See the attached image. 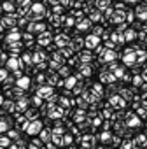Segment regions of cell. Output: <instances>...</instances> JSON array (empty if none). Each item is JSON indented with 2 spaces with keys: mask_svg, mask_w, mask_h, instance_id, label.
I'll return each mask as SVG.
<instances>
[{
  "mask_svg": "<svg viewBox=\"0 0 147 149\" xmlns=\"http://www.w3.org/2000/svg\"><path fill=\"white\" fill-rule=\"evenodd\" d=\"M40 130H42V121H39V119H32L30 125H28V128H26V133L32 135V137H35V135L40 133Z\"/></svg>",
  "mask_w": 147,
  "mask_h": 149,
  "instance_id": "obj_1",
  "label": "cell"
},
{
  "mask_svg": "<svg viewBox=\"0 0 147 149\" xmlns=\"http://www.w3.org/2000/svg\"><path fill=\"white\" fill-rule=\"evenodd\" d=\"M37 95H40L42 98H51V97L54 95V90H53L51 84H47V86H40V88H37Z\"/></svg>",
  "mask_w": 147,
  "mask_h": 149,
  "instance_id": "obj_2",
  "label": "cell"
},
{
  "mask_svg": "<svg viewBox=\"0 0 147 149\" xmlns=\"http://www.w3.org/2000/svg\"><path fill=\"white\" fill-rule=\"evenodd\" d=\"M37 40H39L40 46H47V44L53 42L54 39H53V33H51V32H46V30H44V32H40V35H39Z\"/></svg>",
  "mask_w": 147,
  "mask_h": 149,
  "instance_id": "obj_3",
  "label": "cell"
},
{
  "mask_svg": "<svg viewBox=\"0 0 147 149\" xmlns=\"http://www.w3.org/2000/svg\"><path fill=\"white\" fill-rule=\"evenodd\" d=\"M54 44H56L58 47H63V46L70 44V40H68V35H67V33H58V35L54 37Z\"/></svg>",
  "mask_w": 147,
  "mask_h": 149,
  "instance_id": "obj_4",
  "label": "cell"
},
{
  "mask_svg": "<svg viewBox=\"0 0 147 149\" xmlns=\"http://www.w3.org/2000/svg\"><path fill=\"white\" fill-rule=\"evenodd\" d=\"M84 44H86L88 49H93V47H96V46L100 44V40H98V37L93 33V35H88V37L84 39Z\"/></svg>",
  "mask_w": 147,
  "mask_h": 149,
  "instance_id": "obj_5",
  "label": "cell"
},
{
  "mask_svg": "<svg viewBox=\"0 0 147 149\" xmlns=\"http://www.w3.org/2000/svg\"><path fill=\"white\" fill-rule=\"evenodd\" d=\"M28 30H30L32 33H40V32L46 30V25H44V23H35V21H32V23L28 25Z\"/></svg>",
  "mask_w": 147,
  "mask_h": 149,
  "instance_id": "obj_6",
  "label": "cell"
},
{
  "mask_svg": "<svg viewBox=\"0 0 147 149\" xmlns=\"http://www.w3.org/2000/svg\"><path fill=\"white\" fill-rule=\"evenodd\" d=\"M30 84H32V79H30L28 76H21V77L16 79V86H19V88H23V90H26Z\"/></svg>",
  "mask_w": 147,
  "mask_h": 149,
  "instance_id": "obj_7",
  "label": "cell"
},
{
  "mask_svg": "<svg viewBox=\"0 0 147 149\" xmlns=\"http://www.w3.org/2000/svg\"><path fill=\"white\" fill-rule=\"evenodd\" d=\"M28 104H30V100H28L26 97H21V100H18V102H16V109H18V111H21V112H25V111L28 109Z\"/></svg>",
  "mask_w": 147,
  "mask_h": 149,
  "instance_id": "obj_8",
  "label": "cell"
},
{
  "mask_svg": "<svg viewBox=\"0 0 147 149\" xmlns=\"http://www.w3.org/2000/svg\"><path fill=\"white\" fill-rule=\"evenodd\" d=\"M114 79H116V74H105V72H102L100 74V81L102 83H105V84H110V83H114Z\"/></svg>",
  "mask_w": 147,
  "mask_h": 149,
  "instance_id": "obj_9",
  "label": "cell"
},
{
  "mask_svg": "<svg viewBox=\"0 0 147 149\" xmlns=\"http://www.w3.org/2000/svg\"><path fill=\"white\" fill-rule=\"evenodd\" d=\"M58 79H60V74H58V72H49V74H47V84L56 86V84L60 83Z\"/></svg>",
  "mask_w": 147,
  "mask_h": 149,
  "instance_id": "obj_10",
  "label": "cell"
},
{
  "mask_svg": "<svg viewBox=\"0 0 147 149\" xmlns=\"http://www.w3.org/2000/svg\"><path fill=\"white\" fill-rule=\"evenodd\" d=\"M70 46H72L74 49H76V51L79 53V51H81V47H83V46H86V44H84V40H83L81 37H76L74 40H70Z\"/></svg>",
  "mask_w": 147,
  "mask_h": 149,
  "instance_id": "obj_11",
  "label": "cell"
},
{
  "mask_svg": "<svg viewBox=\"0 0 147 149\" xmlns=\"http://www.w3.org/2000/svg\"><path fill=\"white\" fill-rule=\"evenodd\" d=\"M77 68L81 70V74H83V76H84V77H88V76H91V65H89V63H84V61H83V63H81V65H79Z\"/></svg>",
  "mask_w": 147,
  "mask_h": 149,
  "instance_id": "obj_12",
  "label": "cell"
},
{
  "mask_svg": "<svg viewBox=\"0 0 147 149\" xmlns=\"http://www.w3.org/2000/svg\"><path fill=\"white\" fill-rule=\"evenodd\" d=\"M39 137H40L44 142H47V140H51V139H53V130L42 128V130H40V133H39Z\"/></svg>",
  "mask_w": 147,
  "mask_h": 149,
  "instance_id": "obj_13",
  "label": "cell"
},
{
  "mask_svg": "<svg viewBox=\"0 0 147 149\" xmlns=\"http://www.w3.org/2000/svg\"><path fill=\"white\" fill-rule=\"evenodd\" d=\"M110 105H114L116 109H123L124 107V100L121 97H112L110 98Z\"/></svg>",
  "mask_w": 147,
  "mask_h": 149,
  "instance_id": "obj_14",
  "label": "cell"
},
{
  "mask_svg": "<svg viewBox=\"0 0 147 149\" xmlns=\"http://www.w3.org/2000/svg\"><path fill=\"white\" fill-rule=\"evenodd\" d=\"M77 81H79L77 76H68V77L65 79V84H63V86H67V88H74V86L77 84Z\"/></svg>",
  "mask_w": 147,
  "mask_h": 149,
  "instance_id": "obj_15",
  "label": "cell"
},
{
  "mask_svg": "<svg viewBox=\"0 0 147 149\" xmlns=\"http://www.w3.org/2000/svg\"><path fill=\"white\" fill-rule=\"evenodd\" d=\"M32 13L42 16V14H46V7H44L42 4H33V6H32Z\"/></svg>",
  "mask_w": 147,
  "mask_h": 149,
  "instance_id": "obj_16",
  "label": "cell"
},
{
  "mask_svg": "<svg viewBox=\"0 0 147 149\" xmlns=\"http://www.w3.org/2000/svg\"><path fill=\"white\" fill-rule=\"evenodd\" d=\"M77 54H79L81 61H84V63H89V61H91V58H93V56H91V54L88 53V49H83V51H79Z\"/></svg>",
  "mask_w": 147,
  "mask_h": 149,
  "instance_id": "obj_17",
  "label": "cell"
},
{
  "mask_svg": "<svg viewBox=\"0 0 147 149\" xmlns=\"http://www.w3.org/2000/svg\"><path fill=\"white\" fill-rule=\"evenodd\" d=\"M14 21H16V14H12V13H9V16H6V18L2 19V23H4L6 26H12Z\"/></svg>",
  "mask_w": 147,
  "mask_h": 149,
  "instance_id": "obj_18",
  "label": "cell"
},
{
  "mask_svg": "<svg viewBox=\"0 0 147 149\" xmlns=\"http://www.w3.org/2000/svg\"><path fill=\"white\" fill-rule=\"evenodd\" d=\"M25 116L32 121V119H37L39 112H37V109H35V107H32V109H26V111H25Z\"/></svg>",
  "mask_w": 147,
  "mask_h": 149,
  "instance_id": "obj_19",
  "label": "cell"
},
{
  "mask_svg": "<svg viewBox=\"0 0 147 149\" xmlns=\"http://www.w3.org/2000/svg\"><path fill=\"white\" fill-rule=\"evenodd\" d=\"M14 109H16V102H12V100L4 102V111L6 112H14Z\"/></svg>",
  "mask_w": 147,
  "mask_h": 149,
  "instance_id": "obj_20",
  "label": "cell"
},
{
  "mask_svg": "<svg viewBox=\"0 0 147 149\" xmlns=\"http://www.w3.org/2000/svg\"><path fill=\"white\" fill-rule=\"evenodd\" d=\"M19 37H21V35H19V33H18V32L14 30V32H11V33L7 35V42H9V44H11V42H16V40L19 39Z\"/></svg>",
  "mask_w": 147,
  "mask_h": 149,
  "instance_id": "obj_21",
  "label": "cell"
},
{
  "mask_svg": "<svg viewBox=\"0 0 147 149\" xmlns=\"http://www.w3.org/2000/svg\"><path fill=\"white\" fill-rule=\"evenodd\" d=\"M89 25H91V21H89V19H83V21H79V23H77V30H86Z\"/></svg>",
  "mask_w": 147,
  "mask_h": 149,
  "instance_id": "obj_22",
  "label": "cell"
},
{
  "mask_svg": "<svg viewBox=\"0 0 147 149\" xmlns=\"http://www.w3.org/2000/svg\"><path fill=\"white\" fill-rule=\"evenodd\" d=\"M11 137L9 135H0V146H11Z\"/></svg>",
  "mask_w": 147,
  "mask_h": 149,
  "instance_id": "obj_23",
  "label": "cell"
},
{
  "mask_svg": "<svg viewBox=\"0 0 147 149\" xmlns=\"http://www.w3.org/2000/svg\"><path fill=\"white\" fill-rule=\"evenodd\" d=\"M2 9H4L7 14H9V13H14V6H12L11 2H4V4H2Z\"/></svg>",
  "mask_w": 147,
  "mask_h": 149,
  "instance_id": "obj_24",
  "label": "cell"
},
{
  "mask_svg": "<svg viewBox=\"0 0 147 149\" xmlns=\"http://www.w3.org/2000/svg\"><path fill=\"white\" fill-rule=\"evenodd\" d=\"M124 39H126L128 42H131V40H135V39H137V33H135L133 30H128V32L124 33Z\"/></svg>",
  "mask_w": 147,
  "mask_h": 149,
  "instance_id": "obj_25",
  "label": "cell"
},
{
  "mask_svg": "<svg viewBox=\"0 0 147 149\" xmlns=\"http://www.w3.org/2000/svg\"><path fill=\"white\" fill-rule=\"evenodd\" d=\"M40 146H44V140H42V139H33V140L28 144V147H40Z\"/></svg>",
  "mask_w": 147,
  "mask_h": 149,
  "instance_id": "obj_26",
  "label": "cell"
},
{
  "mask_svg": "<svg viewBox=\"0 0 147 149\" xmlns=\"http://www.w3.org/2000/svg\"><path fill=\"white\" fill-rule=\"evenodd\" d=\"M32 104H33L35 107H39V105H42V97H40V95H35V97L32 98Z\"/></svg>",
  "mask_w": 147,
  "mask_h": 149,
  "instance_id": "obj_27",
  "label": "cell"
},
{
  "mask_svg": "<svg viewBox=\"0 0 147 149\" xmlns=\"http://www.w3.org/2000/svg\"><path fill=\"white\" fill-rule=\"evenodd\" d=\"M110 137H112V133H110V132H102V133H100V140H103V142H107Z\"/></svg>",
  "mask_w": 147,
  "mask_h": 149,
  "instance_id": "obj_28",
  "label": "cell"
},
{
  "mask_svg": "<svg viewBox=\"0 0 147 149\" xmlns=\"http://www.w3.org/2000/svg\"><path fill=\"white\" fill-rule=\"evenodd\" d=\"M58 74H60V76H63V77H68V68L67 67H60L58 68Z\"/></svg>",
  "mask_w": 147,
  "mask_h": 149,
  "instance_id": "obj_29",
  "label": "cell"
},
{
  "mask_svg": "<svg viewBox=\"0 0 147 149\" xmlns=\"http://www.w3.org/2000/svg\"><path fill=\"white\" fill-rule=\"evenodd\" d=\"M23 4H25V7H30L32 6V2H30V0H23ZM19 14H28V9H19Z\"/></svg>",
  "mask_w": 147,
  "mask_h": 149,
  "instance_id": "obj_30",
  "label": "cell"
},
{
  "mask_svg": "<svg viewBox=\"0 0 147 149\" xmlns=\"http://www.w3.org/2000/svg\"><path fill=\"white\" fill-rule=\"evenodd\" d=\"M7 135H9V137H11L12 140H16V139L19 137V133H18L16 130H7Z\"/></svg>",
  "mask_w": 147,
  "mask_h": 149,
  "instance_id": "obj_31",
  "label": "cell"
},
{
  "mask_svg": "<svg viewBox=\"0 0 147 149\" xmlns=\"http://www.w3.org/2000/svg\"><path fill=\"white\" fill-rule=\"evenodd\" d=\"M9 76H7V70L6 68H0V81H6Z\"/></svg>",
  "mask_w": 147,
  "mask_h": 149,
  "instance_id": "obj_32",
  "label": "cell"
},
{
  "mask_svg": "<svg viewBox=\"0 0 147 149\" xmlns=\"http://www.w3.org/2000/svg\"><path fill=\"white\" fill-rule=\"evenodd\" d=\"M137 125H138V118H137V116H133V118L128 121V126H137Z\"/></svg>",
  "mask_w": 147,
  "mask_h": 149,
  "instance_id": "obj_33",
  "label": "cell"
},
{
  "mask_svg": "<svg viewBox=\"0 0 147 149\" xmlns=\"http://www.w3.org/2000/svg\"><path fill=\"white\" fill-rule=\"evenodd\" d=\"M93 91H95L96 95H102V93H103V88H102L100 84H96V86H93Z\"/></svg>",
  "mask_w": 147,
  "mask_h": 149,
  "instance_id": "obj_34",
  "label": "cell"
},
{
  "mask_svg": "<svg viewBox=\"0 0 147 149\" xmlns=\"http://www.w3.org/2000/svg\"><path fill=\"white\" fill-rule=\"evenodd\" d=\"M44 81H46V76H44V74H37V83H39V84H44Z\"/></svg>",
  "mask_w": 147,
  "mask_h": 149,
  "instance_id": "obj_35",
  "label": "cell"
},
{
  "mask_svg": "<svg viewBox=\"0 0 147 149\" xmlns=\"http://www.w3.org/2000/svg\"><path fill=\"white\" fill-rule=\"evenodd\" d=\"M109 4V0H98V2H96V6L100 7V11H102V7H105Z\"/></svg>",
  "mask_w": 147,
  "mask_h": 149,
  "instance_id": "obj_36",
  "label": "cell"
},
{
  "mask_svg": "<svg viewBox=\"0 0 147 149\" xmlns=\"http://www.w3.org/2000/svg\"><path fill=\"white\" fill-rule=\"evenodd\" d=\"M26 23H28L26 18H19V19H18V25H19V26H26Z\"/></svg>",
  "mask_w": 147,
  "mask_h": 149,
  "instance_id": "obj_37",
  "label": "cell"
},
{
  "mask_svg": "<svg viewBox=\"0 0 147 149\" xmlns=\"http://www.w3.org/2000/svg\"><path fill=\"white\" fill-rule=\"evenodd\" d=\"M70 142H72V135H70V133H67V135L63 137V144H70Z\"/></svg>",
  "mask_w": 147,
  "mask_h": 149,
  "instance_id": "obj_38",
  "label": "cell"
},
{
  "mask_svg": "<svg viewBox=\"0 0 147 149\" xmlns=\"http://www.w3.org/2000/svg\"><path fill=\"white\" fill-rule=\"evenodd\" d=\"M121 95H123L124 98H130V97H131V91H130V90H123V91H121Z\"/></svg>",
  "mask_w": 147,
  "mask_h": 149,
  "instance_id": "obj_39",
  "label": "cell"
},
{
  "mask_svg": "<svg viewBox=\"0 0 147 149\" xmlns=\"http://www.w3.org/2000/svg\"><path fill=\"white\" fill-rule=\"evenodd\" d=\"M74 23H76V21H74V18H68V19H65V25H67V26H74Z\"/></svg>",
  "mask_w": 147,
  "mask_h": 149,
  "instance_id": "obj_40",
  "label": "cell"
},
{
  "mask_svg": "<svg viewBox=\"0 0 147 149\" xmlns=\"http://www.w3.org/2000/svg\"><path fill=\"white\" fill-rule=\"evenodd\" d=\"M61 9H63L61 6H56V7H54V13H56V14H60V13H61Z\"/></svg>",
  "mask_w": 147,
  "mask_h": 149,
  "instance_id": "obj_41",
  "label": "cell"
},
{
  "mask_svg": "<svg viewBox=\"0 0 147 149\" xmlns=\"http://www.w3.org/2000/svg\"><path fill=\"white\" fill-rule=\"evenodd\" d=\"M100 33H102V28H100V26H96V28H95V35H100Z\"/></svg>",
  "mask_w": 147,
  "mask_h": 149,
  "instance_id": "obj_42",
  "label": "cell"
},
{
  "mask_svg": "<svg viewBox=\"0 0 147 149\" xmlns=\"http://www.w3.org/2000/svg\"><path fill=\"white\" fill-rule=\"evenodd\" d=\"M4 26H6V25H0V30H2V28H4Z\"/></svg>",
  "mask_w": 147,
  "mask_h": 149,
  "instance_id": "obj_43",
  "label": "cell"
},
{
  "mask_svg": "<svg viewBox=\"0 0 147 149\" xmlns=\"http://www.w3.org/2000/svg\"><path fill=\"white\" fill-rule=\"evenodd\" d=\"M16 2H19V0H16ZM21 2H23V0H21Z\"/></svg>",
  "mask_w": 147,
  "mask_h": 149,
  "instance_id": "obj_44",
  "label": "cell"
},
{
  "mask_svg": "<svg viewBox=\"0 0 147 149\" xmlns=\"http://www.w3.org/2000/svg\"><path fill=\"white\" fill-rule=\"evenodd\" d=\"M0 93H4V91H0Z\"/></svg>",
  "mask_w": 147,
  "mask_h": 149,
  "instance_id": "obj_45",
  "label": "cell"
}]
</instances>
